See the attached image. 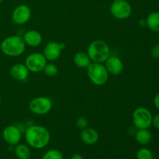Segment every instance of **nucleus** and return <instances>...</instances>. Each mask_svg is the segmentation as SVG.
Returning a JSON list of instances; mask_svg holds the SVG:
<instances>
[{
    "label": "nucleus",
    "mask_w": 159,
    "mask_h": 159,
    "mask_svg": "<svg viewBox=\"0 0 159 159\" xmlns=\"http://www.w3.org/2000/svg\"><path fill=\"white\" fill-rule=\"evenodd\" d=\"M25 139L30 147L35 149H42L49 144L51 134L45 127L33 125L26 128Z\"/></svg>",
    "instance_id": "f257e3e1"
},
{
    "label": "nucleus",
    "mask_w": 159,
    "mask_h": 159,
    "mask_svg": "<svg viewBox=\"0 0 159 159\" xmlns=\"http://www.w3.org/2000/svg\"><path fill=\"white\" fill-rule=\"evenodd\" d=\"M0 48L5 55L9 57H19L24 53L26 43L23 37L20 36H9L2 41Z\"/></svg>",
    "instance_id": "f03ea898"
},
{
    "label": "nucleus",
    "mask_w": 159,
    "mask_h": 159,
    "mask_svg": "<svg viewBox=\"0 0 159 159\" xmlns=\"http://www.w3.org/2000/svg\"><path fill=\"white\" fill-rule=\"evenodd\" d=\"M87 54L92 62L102 64L110 56V48L104 40H96L89 45Z\"/></svg>",
    "instance_id": "7ed1b4c3"
},
{
    "label": "nucleus",
    "mask_w": 159,
    "mask_h": 159,
    "mask_svg": "<svg viewBox=\"0 0 159 159\" xmlns=\"http://www.w3.org/2000/svg\"><path fill=\"white\" fill-rule=\"evenodd\" d=\"M87 73L92 83L96 85H103L109 79V73L102 63L92 62L87 68Z\"/></svg>",
    "instance_id": "20e7f679"
},
{
    "label": "nucleus",
    "mask_w": 159,
    "mask_h": 159,
    "mask_svg": "<svg viewBox=\"0 0 159 159\" xmlns=\"http://www.w3.org/2000/svg\"><path fill=\"white\" fill-rule=\"evenodd\" d=\"M152 113L145 107H138L135 109L132 114V122L138 130L148 129L152 124Z\"/></svg>",
    "instance_id": "39448f33"
},
{
    "label": "nucleus",
    "mask_w": 159,
    "mask_h": 159,
    "mask_svg": "<svg viewBox=\"0 0 159 159\" xmlns=\"http://www.w3.org/2000/svg\"><path fill=\"white\" fill-rule=\"evenodd\" d=\"M52 101L46 96L35 97L30 102L29 109L34 114L45 115L52 108Z\"/></svg>",
    "instance_id": "423d86ee"
},
{
    "label": "nucleus",
    "mask_w": 159,
    "mask_h": 159,
    "mask_svg": "<svg viewBox=\"0 0 159 159\" xmlns=\"http://www.w3.org/2000/svg\"><path fill=\"white\" fill-rule=\"evenodd\" d=\"M111 15L118 20H126L131 15L132 8L126 0H117L113 2L110 8Z\"/></svg>",
    "instance_id": "0eeeda50"
},
{
    "label": "nucleus",
    "mask_w": 159,
    "mask_h": 159,
    "mask_svg": "<svg viewBox=\"0 0 159 159\" xmlns=\"http://www.w3.org/2000/svg\"><path fill=\"white\" fill-rule=\"evenodd\" d=\"M47 64V59L42 53H32L26 57L25 60V65L30 71L34 73H39L43 70Z\"/></svg>",
    "instance_id": "6e6552de"
},
{
    "label": "nucleus",
    "mask_w": 159,
    "mask_h": 159,
    "mask_svg": "<svg viewBox=\"0 0 159 159\" xmlns=\"http://www.w3.org/2000/svg\"><path fill=\"white\" fill-rule=\"evenodd\" d=\"M31 17V9L26 5H20L12 11V20L15 24L23 25L27 23Z\"/></svg>",
    "instance_id": "1a4fd4ad"
},
{
    "label": "nucleus",
    "mask_w": 159,
    "mask_h": 159,
    "mask_svg": "<svg viewBox=\"0 0 159 159\" xmlns=\"http://www.w3.org/2000/svg\"><path fill=\"white\" fill-rule=\"evenodd\" d=\"M2 138L9 145H16L20 144L22 138V132L18 127L9 125L5 127L2 131Z\"/></svg>",
    "instance_id": "9d476101"
},
{
    "label": "nucleus",
    "mask_w": 159,
    "mask_h": 159,
    "mask_svg": "<svg viewBox=\"0 0 159 159\" xmlns=\"http://www.w3.org/2000/svg\"><path fill=\"white\" fill-rule=\"evenodd\" d=\"M105 67L109 75L117 76L124 71V64L121 59L116 56H110L105 61Z\"/></svg>",
    "instance_id": "9b49d317"
},
{
    "label": "nucleus",
    "mask_w": 159,
    "mask_h": 159,
    "mask_svg": "<svg viewBox=\"0 0 159 159\" xmlns=\"http://www.w3.org/2000/svg\"><path fill=\"white\" fill-rule=\"evenodd\" d=\"M62 49L60 46V43L55 41H51L46 44L43 48V54L47 61H54L59 58L61 54Z\"/></svg>",
    "instance_id": "f8f14e48"
},
{
    "label": "nucleus",
    "mask_w": 159,
    "mask_h": 159,
    "mask_svg": "<svg viewBox=\"0 0 159 159\" xmlns=\"http://www.w3.org/2000/svg\"><path fill=\"white\" fill-rule=\"evenodd\" d=\"M11 76L15 80L20 81V82H23L27 79L29 76L30 71L25 64H15L11 67L10 69Z\"/></svg>",
    "instance_id": "ddd939ff"
},
{
    "label": "nucleus",
    "mask_w": 159,
    "mask_h": 159,
    "mask_svg": "<svg viewBox=\"0 0 159 159\" xmlns=\"http://www.w3.org/2000/svg\"><path fill=\"white\" fill-rule=\"evenodd\" d=\"M26 45L30 47H38L41 44L43 37L42 35L37 30H31L26 31L23 37Z\"/></svg>",
    "instance_id": "4468645a"
},
{
    "label": "nucleus",
    "mask_w": 159,
    "mask_h": 159,
    "mask_svg": "<svg viewBox=\"0 0 159 159\" xmlns=\"http://www.w3.org/2000/svg\"><path fill=\"white\" fill-rule=\"evenodd\" d=\"M99 133L94 128L87 127L82 130L81 133V139L82 142L87 145H93L96 144L99 141Z\"/></svg>",
    "instance_id": "2eb2a0df"
},
{
    "label": "nucleus",
    "mask_w": 159,
    "mask_h": 159,
    "mask_svg": "<svg viewBox=\"0 0 159 159\" xmlns=\"http://www.w3.org/2000/svg\"><path fill=\"white\" fill-rule=\"evenodd\" d=\"M75 65L80 68H87L89 65L92 63V61L90 57H89L88 54L83 51H79L77 52L74 56Z\"/></svg>",
    "instance_id": "dca6fc26"
},
{
    "label": "nucleus",
    "mask_w": 159,
    "mask_h": 159,
    "mask_svg": "<svg viewBox=\"0 0 159 159\" xmlns=\"http://www.w3.org/2000/svg\"><path fill=\"white\" fill-rule=\"evenodd\" d=\"M135 139L138 144L141 145H147L152 141V134L148 129H141L137 131Z\"/></svg>",
    "instance_id": "f3484780"
},
{
    "label": "nucleus",
    "mask_w": 159,
    "mask_h": 159,
    "mask_svg": "<svg viewBox=\"0 0 159 159\" xmlns=\"http://www.w3.org/2000/svg\"><path fill=\"white\" fill-rule=\"evenodd\" d=\"M146 23L151 30L159 33V12H151L147 16Z\"/></svg>",
    "instance_id": "a211bd4d"
},
{
    "label": "nucleus",
    "mask_w": 159,
    "mask_h": 159,
    "mask_svg": "<svg viewBox=\"0 0 159 159\" xmlns=\"http://www.w3.org/2000/svg\"><path fill=\"white\" fill-rule=\"evenodd\" d=\"M16 156L19 159H30L31 157V151L29 146L23 144H18L14 149Z\"/></svg>",
    "instance_id": "6ab92c4d"
},
{
    "label": "nucleus",
    "mask_w": 159,
    "mask_h": 159,
    "mask_svg": "<svg viewBox=\"0 0 159 159\" xmlns=\"http://www.w3.org/2000/svg\"><path fill=\"white\" fill-rule=\"evenodd\" d=\"M43 71L47 76L54 77V76L57 75V73H58V68H57V65H54V64L47 63L43 68Z\"/></svg>",
    "instance_id": "aec40b11"
},
{
    "label": "nucleus",
    "mask_w": 159,
    "mask_h": 159,
    "mask_svg": "<svg viewBox=\"0 0 159 159\" xmlns=\"http://www.w3.org/2000/svg\"><path fill=\"white\" fill-rule=\"evenodd\" d=\"M137 159H154V155L150 149L142 148L137 152Z\"/></svg>",
    "instance_id": "412c9836"
},
{
    "label": "nucleus",
    "mask_w": 159,
    "mask_h": 159,
    "mask_svg": "<svg viewBox=\"0 0 159 159\" xmlns=\"http://www.w3.org/2000/svg\"><path fill=\"white\" fill-rule=\"evenodd\" d=\"M41 159H64L63 155L61 152L56 149H51L48 151L43 155Z\"/></svg>",
    "instance_id": "4be33fe9"
},
{
    "label": "nucleus",
    "mask_w": 159,
    "mask_h": 159,
    "mask_svg": "<svg viewBox=\"0 0 159 159\" xmlns=\"http://www.w3.org/2000/svg\"><path fill=\"white\" fill-rule=\"evenodd\" d=\"M89 125V121L85 116H80L77 119V121H76V126L80 130H84V129L87 128Z\"/></svg>",
    "instance_id": "5701e85b"
},
{
    "label": "nucleus",
    "mask_w": 159,
    "mask_h": 159,
    "mask_svg": "<svg viewBox=\"0 0 159 159\" xmlns=\"http://www.w3.org/2000/svg\"><path fill=\"white\" fill-rule=\"evenodd\" d=\"M151 55L154 58H159V43L155 45L151 51Z\"/></svg>",
    "instance_id": "b1692460"
},
{
    "label": "nucleus",
    "mask_w": 159,
    "mask_h": 159,
    "mask_svg": "<svg viewBox=\"0 0 159 159\" xmlns=\"http://www.w3.org/2000/svg\"><path fill=\"white\" fill-rule=\"evenodd\" d=\"M152 125L155 128L159 130V114H157L155 116H153V118H152Z\"/></svg>",
    "instance_id": "393cba45"
},
{
    "label": "nucleus",
    "mask_w": 159,
    "mask_h": 159,
    "mask_svg": "<svg viewBox=\"0 0 159 159\" xmlns=\"http://www.w3.org/2000/svg\"><path fill=\"white\" fill-rule=\"evenodd\" d=\"M154 104H155V107L159 110V93L154 98Z\"/></svg>",
    "instance_id": "a878e982"
},
{
    "label": "nucleus",
    "mask_w": 159,
    "mask_h": 159,
    "mask_svg": "<svg viewBox=\"0 0 159 159\" xmlns=\"http://www.w3.org/2000/svg\"><path fill=\"white\" fill-rule=\"evenodd\" d=\"M71 159H84V158L80 154H75L71 157Z\"/></svg>",
    "instance_id": "bb28decb"
},
{
    "label": "nucleus",
    "mask_w": 159,
    "mask_h": 159,
    "mask_svg": "<svg viewBox=\"0 0 159 159\" xmlns=\"http://www.w3.org/2000/svg\"><path fill=\"white\" fill-rule=\"evenodd\" d=\"M139 25L140 26H141V27H144V26H147V23H146V20H141L139 21Z\"/></svg>",
    "instance_id": "cd10ccee"
},
{
    "label": "nucleus",
    "mask_w": 159,
    "mask_h": 159,
    "mask_svg": "<svg viewBox=\"0 0 159 159\" xmlns=\"http://www.w3.org/2000/svg\"><path fill=\"white\" fill-rule=\"evenodd\" d=\"M60 46H61V48L62 50H64L65 48V44L64 43H61Z\"/></svg>",
    "instance_id": "c85d7f7f"
},
{
    "label": "nucleus",
    "mask_w": 159,
    "mask_h": 159,
    "mask_svg": "<svg viewBox=\"0 0 159 159\" xmlns=\"http://www.w3.org/2000/svg\"><path fill=\"white\" fill-rule=\"evenodd\" d=\"M1 102H2V97L1 96H0V103H1Z\"/></svg>",
    "instance_id": "c756f323"
},
{
    "label": "nucleus",
    "mask_w": 159,
    "mask_h": 159,
    "mask_svg": "<svg viewBox=\"0 0 159 159\" xmlns=\"http://www.w3.org/2000/svg\"><path fill=\"white\" fill-rule=\"evenodd\" d=\"M2 1H3V0H0V3H1V2H2Z\"/></svg>",
    "instance_id": "7c9ffc66"
},
{
    "label": "nucleus",
    "mask_w": 159,
    "mask_h": 159,
    "mask_svg": "<svg viewBox=\"0 0 159 159\" xmlns=\"http://www.w3.org/2000/svg\"><path fill=\"white\" fill-rule=\"evenodd\" d=\"M113 2H115V1H117V0H113Z\"/></svg>",
    "instance_id": "2f4dec72"
},
{
    "label": "nucleus",
    "mask_w": 159,
    "mask_h": 159,
    "mask_svg": "<svg viewBox=\"0 0 159 159\" xmlns=\"http://www.w3.org/2000/svg\"><path fill=\"white\" fill-rule=\"evenodd\" d=\"M158 41H159V34H158Z\"/></svg>",
    "instance_id": "473e14b6"
}]
</instances>
